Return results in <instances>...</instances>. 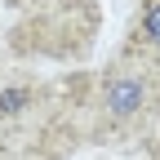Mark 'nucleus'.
I'll use <instances>...</instances> for the list:
<instances>
[{
    "instance_id": "1",
    "label": "nucleus",
    "mask_w": 160,
    "mask_h": 160,
    "mask_svg": "<svg viewBox=\"0 0 160 160\" xmlns=\"http://www.w3.org/2000/svg\"><path fill=\"white\" fill-rule=\"evenodd\" d=\"M142 98H147V85L138 76H116V80H107V89H102V107L116 120H129L138 107H142Z\"/></svg>"
},
{
    "instance_id": "2",
    "label": "nucleus",
    "mask_w": 160,
    "mask_h": 160,
    "mask_svg": "<svg viewBox=\"0 0 160 160\" xmlns=\"http://www.w3.org/2000/svg\"><path fill=\"white\" fill-rule=\"evenodd\" d=\"M142 36H147L151 49H160V0H151L142 9Z\"/></svg>"
},
{
    "instance_id": "3",
    "label": "nucleus",
    "mask_w": 160,
    "mask_h": 160,
    "mask_svg": "<svg viewBox=\"0 0 160 160\" xmlns=\"http://www.w3.org/2000/svg\"><path fill=\"white\" fill-rule=\"evenodd\" d=\"M22 102H27V89H9V93H0V116H13Z\"/></svg>"
}]
</instances>
